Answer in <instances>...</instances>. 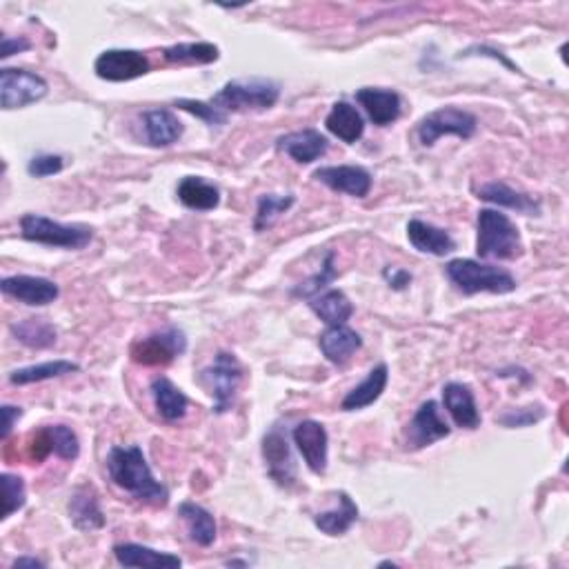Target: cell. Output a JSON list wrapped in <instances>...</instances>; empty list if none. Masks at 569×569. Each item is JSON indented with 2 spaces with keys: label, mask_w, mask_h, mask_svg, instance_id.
<instances>
[{
  "label": "cell",
  "mask_w": 569,
  "mask_h": 569,
  "mask_svg": "<svg viewBox=\"0 0 569 569\" xmlns=\"http://www.w3.org/2000/svg\"><path fill=\"white\" fill-rule=\"evenodd\" d=\"M107 472L114 485L132 494L136 501L152 507H165L169 503V489L156 481L152 467L138 445L109 449Z\"/></svg>",
  "instance_id": "cell-1"
},
{
  "label": "cell",
  "mask_w": 569,
  "mask_h": 569,
  "mask_svg": "<svg viewBox=\"0 0 569 569\" xmlns=\"http://www.w3.org/2000/svg\"><path fill=\"white\" fill-rule=\"evenodd\" d=\"M476 254L489 261H514L523 256L521 232L512 218L498 209H481L476 218Z\"/></svg>",
  "instance_id": "cell-2"
},
{
  "label": "cell",
  "mask_w": 569,
  "mask_h": 569,
  "mask_svg": "<svg viewBox=\"0 0 569 569\" xmlns=\"http://www.w3.org/2000/svg\"><path fill=\"white\" fill-rule=\"evenodd\" d=\"M445 274L463 294H509L516 289V278L507 269L472 261V258H454L445 265Z\"/></svg>",
  "instance_id": "cell-3"
},
{
  "label": "cell",
  "mask_w": 569,
  "mask_h": 569,
  "mask_svg": "<svg viewBox=\"0 0 569 569\" xmlns=\"http://www.w3.org/2000/svg\"><path fill=\"white\" fill-rule=\"evenodd\" d=\"M281 98V87L269 78H238L229 81L212 96V105L221 112H263Z\"/></svg>",
  "instance_id": "cell-4"
},
{
  "label": "cell",
  "mask_w": 569,
  "mask_h": 569,
  "mask_svg": "<svg viewBox=\"0 0 569 569\" xmlns=\"http://www.w3.org/2000/svg\"><path fill=\"white\" fill-rule=\"evenodd\" d=\"M245 369L241 361L232 352H218L214 356L212 365H207L201 374H198V383H201L207 394L214 398V412L225 414L236 403L238 387L243 383Z\"/></svg>",
  "instance_id": "cell-5"
},
{
  "label": "cell",
  "mask_w": 569,
  "mask_h": 569,
  "mask_svg": "<svg viewBox=\"0 0 569 569\" xmlns=\"http://www.w3.org/2000/svg\"><path fill=\"white\" fill-rule=\"evenodd\" d=\"M21 236L29 243L47 247L83 249L92 241L94 232L85 225H63L41 214H25L21 218Z\"/></svg>",
  "instance_id": "cell-6"
},
{
  "label": "cell",
  "mask_w": 569,
  "mask_h": 569,
  "mask_svg": "<svg viewBox=\"0 0 569 569\" xmlns=\"http://www.w3.org/2000/svg\"><path fill=\"white\" fill-rule=\"evenodd\" d=\"M478 121L472 112L467 109L447 105L436 109V112L427 114L421 123H418V141L425 147H432L441 136H458L467 141L476 134Z\"/></svg>",
  "instance_id": "cell-7"
},
{
  "label": "cell",
  "mask_w": 569,
  "mask_h": 569,
  "mask_svg": "<svg viewBox=\"0 0 569 569\" xmlns=\"http://www.w3.org/2000/svg\"><path fill=\"white\" fill-rule=\"evenodd\" d=\"M187 349V338L185 332L178 327H167L163 332L149 334L147 338L136 341L129 349V356L132 361L145 367H165L169 363H174L178 356L185 354Z\"/></svg>",
  "instance_id": "cell-8"
},
{
  "label": "cell",
  "mask_w": 569,
  "mask_h": 569,
  "mask_svg": "<svg viewBox=\"0 0 569 569\" xmlns=\"http://www.w3.org/2000/svg\"><path fill=\"white\" fill-rule=\"evenodd\" d=\"M47 81L43 76L27 69L3 67L0 69V105L5 112L23 109L32 103L43 101L47 96Z\"/></svg>",
  "instance_id": "cell-9"
},
{
  "label": "cell",
  "mask_w": 569,
  "mask_h": 569,
  "mask_svg": "<svg viewBox=\"0 0 569 569\" xmlns=\"http://www.w3.org/2000/svg\"><path fill=\"white\" fill-rule=\"evenodd\" d=\"M149 69H152L149 58L136 49H107L94 63L96 76L109 83L134 81V78L149 74Z\"/></svg>",
  "instance_id": "cell-10"
},
{
  "label": "cell",
  "mask_w": 569,
  "mask_h": 569,
  "mask_svg": "<svg viewBox=\"0 0 569 569\" xmlns=\"http://www.w3.org/2000/svg\"><path fill=\"white\" fill-rule=\"evenodd\" d=\"M449 432H452V427H449L443 418L441 405L436 401H425L416 409L412 421L407 423L405 443L407 449H425L429 445L443 441V438L449 436Z\"/></svg>",
  "instance_id": "cell-11"
},
{
  "label": "cell",
  "mask_w": 569,
  "mask_h": 569,
  "mask_svg": "<svg viewBox=\"0 0 569 569\" xmlns=\"http://www.w3.org/2000/svg\"><path fill=\"white\" fill-rule=\"evenodd\" d=\"M263 458L267 465V474L281 487H292L296 483V461L292 454V445L287 441V434L281 425H274L263 436Z\"/></svg>",
  "instance_id": "cell-12"
},
{
  "label": "cell",
  "mask_w": 569,
  "mask_h": 569,
  "mask_svg": "<svg viewBox=\"0 0 569 569\" xmlns=\"http://www.w3.org/2000/svg\"><path fill=\"white\" fill-rule=\"evenodd\" d=\"M292 438L305 465L309 467V472L316 476L325 474L329 452V436L325 425L318 421H301L292 429Z\"/></svg>",
  "instance_id": "cell-13"
},
{
  "label": "cell",
  "mask_w": 569,
  "mask_h": 569,
  "mask_svg": "<svg viewBox=\"0 0 569 569\" xmlns=\"http://www.w3.org/2000/svg\"><path fill=\"white\" fill-rule=\"evenodd\" d=\"M0 289H3L5 296L16 298L18 303L32 305V307H43L54 303L58 296H61V289L54 281L43 276H5L0 281Z\"/></svg>",
  "instance_id": "cell-14"
},
{
  "label": "cell",
  "mask_w": 569,
  "mask_h": 569,
  "mask_svg": "<svg viewBox=\"0 0 569 569\" xmlns=\"http://www.w3.org/2000/svg\"><path fill=\"white\" fill-rule=\"evenodd\" d=\"M318 183L327 185L338 194H347L354 198H365L372 189V174L365 167L358 165H329L314 172Z\"/></svg>",
  "instance_id": "cell-15"
},
{
  "label": "cell",
  "mask_w": 569,
  "mask_h": 569,
  "mask_svg": "<svg viewBox=\"0 0 569 569\" xmlns=\"http://www.w3.org/2000/svg\"><path fill=\"white\" fill-rule=\"evenodd\" d=\"M356 101L367 112L369 121L378 127H387L396 123L403 112V101L394 89L383 87H363L356 92Z\"/></svg>",
  "instance_id": "cell-16"
},
{
  "label": "cell",
  "mask_w": 569,
  "mask_h": 569,
  "mask_svg": "<svg viewBox=\"0 0 569 569\" xmlns=\"http://www.w3.org/2000/svg\"><path fill=\"white\" fill-rule=\"evenodd\" d=\"M69 521L74 523L81 532H96V529L105 527V514L101 509V498L94 485H81L74 489L67 503Z\"/></svg>",
  "instance_id": "cell-17"
},
{
  "label": "cell",
  "mask_w": 569,
  "mask_h": 569,
  "mask_svg": "<svg viewBox=\"0 0 569 569\" xmlns=\"http://www.w3.org/2000/svg\"><path fill=\"white\" fill-rule=\"evenodd\" d=\"M443 405L452 416L456 427L478 429L481 427V412H478L474 392L465 383H447L443 387Z\"/></svg>",
  "instance_id": "cell-18"
},
{
  "label": "cell",
  "mask_w": 569,
  "mask_h": 569,
  "mask_svg": "<svg viewBox=\"0 0 569 569\" xmlns=\"http://www.w3.org/2000/svg\"><path fill=\"white\" fill-rule=\"evenodd\" d=\"M276 147L285 152L296 163L309 165L321 158L327 152V138L318 132V129H298V132L285 134L278 138Z\"/></svg>",
  "instance_id": "cell-19"
},
{
  "label": "cell",
  "mask_w": 569,
  "mask_h": 569,
  "mask_svg": "<svg viewBox=\"0 0 569 569\" xmlns=\"http://www.w3.org/2000/svg\"><path fill=\"white\" fill-rule=\"evenodd\" d=\"M407 238L414 249L423 254L432 256H447L456 249V241L443 227H436L432 223H425L421 218H412L407 223Z\"/></svg>",
  "instance_id": "cell-20"
},
{
  "label": "cell",
  "mask_w": 569,
  "mask_h": 569,
  "mask_svg": "<svg viewBox=\"0 0 569 569\" xmlns=\"http://www.w3.org/2000/svg\"><path fill=\"white\" fill-rule=\"evenodd\" d=\"M318 347H321V352L329 363L345 365L349 358L363 347V338L347 325H336L327 327L325 332L318 336Z\"/></svg>",
  "instance_id": "cell-21"
},
{
  "label": "cell",
  "mask_w": 569,
  "mask_h": 569,
  "mask_svg": "<svg viewBox=\"0 0 569 569\" xmlns=\"http://www.w3.org/2000/svg\"><path fill=\"white\" fill-rule=\"evenodd\" d=\"M478 198L485 203H492L505 209H514V212H521L525 216H538L541 214V203L532 198L529 194L516 192L514 187H509L505 183H487L483 187H478Z\"/></svg>",
  "instance_id": "cell-22"
},
{
  "label": "cell",
  "mask_w": 569,
  "mask_h": 569,
  "mask_svg": "<svg viewBox=\"0 0 569 569\" xmlns=\"http://www.w3.org/2000/svg\"><path fill=\"white\" fill-rule=\"evenodd\" d=\"M325 127L329 134L341 138L347 145L361 141L365 134V121L361 112L347 101H338L332 105V112L325 118Z\"/></svg>",
  "instance_id": "cell-23"
},
{
  "label": "cell",
  "mask_w": 569,
  "mask_h": 569,
  "mask_svg": "<svg viewBox=\"0 0 569 569\" xmlns=\"http://www.w3.org/2000/svg\"><path fill=\"white\" fill-rule=\"evenodd\" d=\"M178 201L194 212H212L221 205V189L201 176H185L176 187Z\"/></svg>",
  "instance_id": "cell-24"
},
{
  "label": "cell",
  "mask_w": 569,
  "mask_h": 569,
  "mask_svg": "<svg viewBox=\"0 0 569 569\" xmlns=\"http://www.w3.org/2000/svg\"><path fill=\"white\" fill-rule=\"evenodd\" d=\"M116 561L123 567H163V569H176L181 567L183 561L176 554L158 552V549L138 545V543H121L114 547Z\"/></svg>",
  "instance_id": "cell-25"
},
{
  "label": "cell",
  "mask_w": 569,
  "mask_h": 569,
  "mask_svg": "<svg viewBox=\"0 0 569 569\" xmlns=\"http://www.w3.org/2000/svg\"><path fill=\"white\" fill-rule=\"evenodd\" d=\"M143 127L152 147H169L183 136V123L169 109H149L143 114Z\"/></svg>",
  "instance_id": "cell-26"
},
{
  "label": "cell",
  "mask_w": 569,
  "mask_h": 569,
  "mask_svg": "<svg viewBox=\"0 0 569 569\" xmlns=\"http://www.w3.org/2000/svg\"><path fill=\"white\" fill-rule=\"evenodd\" d=\"M152 396L158 416L167 423H176L187 414L189 398L183 394L181 387H176L167 376H158L152 381Z\"/></svg>",
  "instance_id": "cell-27"
},
{
  "label": "cell",
  "mask_w": 569,
  "mask_h": 569,
  "mask_svg": "<svg viewBox=\"0 0 569 569\" xmlns=\"http://www.w3.org/2000/svg\"><path fill=\"white\" fill-rule=\"evenodd\" d=\"M389 381V369L385 363L376 365L372 372L367 374L363 383H358L354 389H349V394L343 398L341 407L345 412H358V409H365L369 405H374L378 398L383 396L385 387Z\"/></svg>",
  "instance_id": "cell-28"
},
{
  "label": "cell",
  "mask_w": 569,
  "mask_h": 569,
  "mask_svg": "<svg viewBox=\"0 0 569 569\" xmlns=\"http://www.w3.org/2000/svg\"><path fill=\"white\" fill-rule=\"evenodd\" d=\"M338 505L314 516V525L327 536H343L358 521V505L347 492H338Z\"/></svg>",
  "instance_id": "cell-29"
},
{
  "label": "cell",
  "mask_w": 569,
  "mask_h": 569,
  "mask_svg": "<svg viewBox=\"0 0 569 569\" xmlns=\"http://www.w3.org/2000/svg\"><path fill=\"white\" fill-rule=\"evenodd\" d=\"M309 309L329 327L347 325L354 314V305L341 289H327V292L309 298Z\"/></svg>",
  "instance_id": "cell-30"
},
{
  "label": "cell",
  "mask_w": 569,
  "mask_h": 569,
  "mask_svg": "<svg viewBox=\"0 0 569 569\" xmlns=\"http://www.w3.org/2000/svg\"><path fill=\"white\" fill-rule=\"evenodd\" d=\"M178 516H181L185 521L187 534L196 545H201V547L214 545L216 521L205 507H201L198 503H192V501H185V503H181V507H178Z\"/></svg>",
  "instance_id": "cell-31"
},
{
  "label": "cell",
  "mask_w": 569,
  "mask_h": 569,
  "mask_svg": "<svg viewBox=\"0 0 569 569\" xmlns=\"http://www.w3.org/2000/svg\"><path fill=\"white\" fill-rule=\"evenodd\" d=\"M81 365L72 363V361H47V363H38V365H29V367H21L14 369L9 374V383L12 385H32V383H43V381H52V378L58 376H67V374H76Z\"/></svg>",
  "instance_id": "cell-32"
},
{
  "label": "cell",
  "mask_w": 569,
  "mask_h": 569,
  "mask_svg": "<svg viewBox=\"0 0 569 569\" xmlns=\"http://www.w3.org/2000/svg\"><path fill=\"white\" fill-rule=\"evenodd\" d=\"M218 56L221 52L212 43H178L163 52L165 61L172 65H209L216 63Z\"/></svg>",
  "instance_id": "cell-33"
},
{
  "label": "cell",
  "mask_w": 569,
  "mask_h": 569,
  "mask_svg": "<svg viewBox=\"0 0 569 569\" xmlns=\"http://www.w3.org/2000/svg\"><path fill=\"white\" fill-rule=\"evenodd\" d=\"M12 334L16 341H21L23 345L32 349H47L56 345V327L52 323H47L45 318H27L12 325Z\"/></svg>",
  "instance_id": "cell-34"
},
{
  "label": "cell",
  "mask_w": 569,
  "mask_h": 569,
  "mask_svg": "<svg viewBox=\"0 0 569 569\" xmlns=\"http://www.w3.org/2000/svg\"><path fill=\"white\" fill-rule=\"evenodd\" d=\"M294 203H296V196L292 194H287V196L263 194L261 198H258L256 221H254L256 232H265V229L272 227Z\"/></svg>",
  "instance_id": "cell-35"
},
{
  "label": "cell",
  "mask_w": 569,
  "mask_h": 569,
  "mask_svg": "<svg viewBox=\"0 0 569 569\" xmlns=\"http://www.w3.org/2000/svg\"><path fill=\"white\" fill-rule=\"evenodd\" d=\"M49 441H52V449L58 458L63 461H76L78 454H81V441L72 427L67 425H49L47 427Z\"/></svg>",
  "instance_id": "cell-36"
},
{
  "label": "cell",
  "mask_w": 569,
  "mask_h": 569,
  "mask_svg": "<svg viewBox=\"0 0 569 569\" xmlns=\"http://www.w3.org/2000/svg\"><path fill=\"white\" fill-rule=\"evenodd\" d=\"M0 487H3V501H5V509H3V521H7L9 516L16 514L18 509H23L27 503V492H25V483L21 476L16 474H0Z\"/></svg>",
  "instance_id": "cell-37"
},
{
  "label": "cell",
  "mask_w": 569,
  "mask_h": 569,
  "mask_svg": "<svg viewBox=\"0 0 569 569\" xmlns=\"http://www.w3.org/2000/svg\"><path fill=\"white\" fill-rule=\"evenodd\" d=\"M334 258H336V254L329 252V254L325 256V263H323V267H321V272L314 274L312 278H307V281L298 285L292 294L298 296V298H314L316 294H321L323 289L336 278Z\"/></svg>",
  "instance_id": "cell-38"
},
{
  "label": "cell",
  "mask_w": 569,
  "mask_h": 569,
  "mask_svg": "<svg viewBox=\"0 0 569 569\" xmlns=\"http://www.w3.org/2000/svg\"><path fill=\"white\" fill-rule=\"evenodd\" d=\"M178 109H183V112L192 114L196 118H201L209 127H221L227 123V114L221 112L216 105L212 103H205V101H189V98H178L174 103Z\"/></svg>",
  "instance_id": "cell-39"
},
{
  "label": "cell",
  "mask_w": 569,
  "mask_h": 569,
  "mask_svg": "<svg viewBox=\"0 0 569 569\" xmlns=\"http://www.w3.org/2000/svg\"><path fill=\"white\" fill-rule=\"evenodd\" d=\"M545 416V409L541 405H529V407H521V409H509L501 418H498V423L505 425V427H529L538 421H543Z\"/></svg>",
  "instance_id": "cell-40"
},
{
  "label": "cell",
  "mask_w": 569,
  "mask_h": 569,
  "mask_svg": "<svg viewBox=\"0 0 569 569\" xmlns=\"http://www.w3.org/2000/svg\"><path fill=\"white\" fill-rule=\"evenodd\" d=\"M63 167H65L63 156L38 154L32 158V161H29L27 172H29V176H34V178H47V176H54L58 172H63Z\"/></svg>",
  "instance_id": "cell-41"
},
{
  "label": "cell",
  "mask_w": 569,
  "mask_h": 569,
  "mask_svg": "<svg viewBox=\"0 0 569 569\" xmlns=\"http://www.w3.org/2000/svg\"><path fill=\"white\" fill-rule=\"evenodd\" d=\"M49 454H54V449H52V441H49L47 427H43L32 436V458L36 463H43Z\"/></svg>",
  "instance_id": "cell-42"
},
{
  "label": "cell",
  "mask_w": 569,
  "mask_h": 569,
  "mask_svg": "<svg viewBox=\"0 0 569 569\" xmlns=\"http://www.w3.org/2000/svg\"><path fill=\"white\" fill-rule=\"evenodd\" d=\"M383 278L389 283V287L396 289V292H403V289H407L409 283H412V274L405 272L401 267H385Z\"/></svg>",
  "instance_id": "cell-43"
},
{
  "label": "cell",
  "mask_w": 569,
  "mask_h": 569,
  "mask_svg": "<svg viewBox=\"0 0 569 569\" xmlns=\"http://www.w3.org/2000/svg\"><path fill=\"white\" fill-rule=\"evenodd\" d=\"M29 47H32V43H29L27 38H23V36H18V38L3 36V49H0V58H3V61H7V58H12L14 54L27 52Z\"/></svg>",
  "instance_id": "cell-44"
},
{
  "label": "cell",
  "mask_w": 569,
  "mask_h": 569,
  "mask_svg": "<svg viewBox=\"0 0 569 569\" xmlns=\"http://www.w3.org/2000/svg\"><path fill=\"white\" fill-rule=\"evenodd\" d=\"M21 416H23V409H21V407L3 405V434H0V438H3V441H7L9 434H12L14 425H16L18 421H21Z\"/></svg>",
  "instance_id": "cell-45"
},
{
  "label": "cell",
  "mask_w": 569,
  "mask_h": 569,
  "mask_svg": "<svg viewBox=\"0 0 569 569\" xmlns=\"http://www.w3.org/2000/svg\"><path fill=\"white\" fill-rule=\"evenodd\" d=\"M14 569L18 567H45V561H41V558H36V556H21V558H16V561L12 563Z\"/></svg>",
  "instance_id": "cell-46"
},
{
  "label": "cell",
  "mask_w": 569,
  "mask_h": 569,
  "mask_svg": "<svg viewBox=\"0 0 569 569\" xmlns=\"http://www.w3.org/2000/svg\"><path fill=\"white\" fill-rule=\"evenodd\" d=\"M227 565H247V563L245 561H229Z\"/></svg>",
  "instance_id": "cell-47"
}]
</instances>
